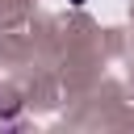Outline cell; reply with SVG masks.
<instances>
[{
	"mask_svg": "<svg viewBox=\"0 0 134 134\" xmlns=\"http://www.w3.org/2000/svg\"><path fill=\"white\" fill-rule=\"evenodd\" d=\"M67 4H75V8H84V4H88V0H67Z\"/></svg>",
	"mask_w": 134,
	"mask_h": 134,
	"instance_id": "cell-1",
	"label": "cell"
}]
</instances>
